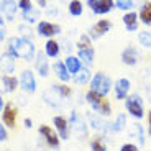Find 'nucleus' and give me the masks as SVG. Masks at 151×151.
I'll list each match as a JSON object with an SVG mask.
<instances>
[{
  "mask_svg": "<svg viewBox=\"0 0 151 151\" xmlns=\"http://www.w3.org/2000/svg\"><path fill=\"white\" fill-rule=\"evenodd\" d=\"M10 54H13L15 58H22L25 61H33L36 56V49L35 45L30 40H25L22 36H13L8 38V49Z\"/></svg>",
  "mask_w": 151,
  "mask_h": 151,
  "instance_id": "nucleus-1",
  "label": "nucleus"
},
{
  "mask_svg": "<svg viewBox=\"0 0 151 151\" xmlns=\"http://www.w3.org/2000/svg\"><path fill=\"white\" fill-rule=\"evenodd\" d=\"M86 102L92 107L97 115L100 117H110L112 115V104L109 102V99H105L104 95H99L92 91H87L86 94Z\"/></svg>",
  "mask_w": 151,
  "mask_h": 151,
  "instance_id": "nucleus-2",
  "label": "nucleus"
},
{
  "mask_svg": "<svg viewBox=\"0 0 151 151\" xmlns=\"http://www.w3.org/2000/svg\"><path fill=\"white\" fill-rule=\"evenodd\" d=\"M89 84H91V86H89L91 87L89 91L95 92V94H99V95H104V97H107V94L112 91V86H113L112 79L102 71L95 72V74L92 76V79Z\"/></svg>",
  "mask_w": 151,
  "mask_h": 151,
  "instance_id": "nucleus-3",
  "label": "nucleus"
},
{
  "mask_svg": "<svg viewBox=\"0 0 151 151\" xmlns=\"http://www.w3.org/2000/svg\"><path fill=\"white\" fill-rule=\"evenodd\" d=\"M125 109L136 120H141L145 117V104L140 94H130L125 99Z\"/></svg>",
  "mask_w": 151,
  "mask_h": 151,
  "instance_id": "nucleus-4",
  "label": "nucleus"
},
{
  "mask_svg": "<svg viewBox=\"0 0 151 151\" xmlns=\"http://www.w3.org/2000/svg\"><path fill=\"white\" fill-rule=\"evenodd\" d=\"M87 7L95 15H107L115 8V0H87Z\"/></svg>",
  "mask_w": 151,
  "mask_h": 151,
  "instance_id": "nucleus-5",
  "label": "nucleus"
},
{
  "mask_svg": "<svg viewBox=\"0 0 151 151\" xmlns=\"http://www.w3.org/2000/svg\"><path fill=\"white\" fill-rule=\"evenodd\" d=\"M69 125H71L72 133L79 135L81 138H84V136L87 135V125H86V120H84V118L81 117V115L76 112V110H72L71 115H69Z\"/></svg>",
  "mask_w": 151,
  "mask_h": 151,
  "instance_id": "nucleus-6",
  "label": "nucleus"
},
{
  "mask_svg": "<svg viewBox=\"0 0 151 151\" xmlns=\"http://www.w3.org/2000/svg\"><path fill=\"white\" fill-rule=\"evenodd\" d=\"M130 91H132V82L127 77H120L113 84V94L117 100H125L130 95Z\"/></svg>",
  "mask_w": 151,
  "mask_h": 151,
  "instance_id": "nucleus-7",
  "label": "nucleus"
},
{
  "mask_svg": "<svg viewBox=\"0 0 151 151\" xmlns=\"http://www.w3.org/2000/svg\"><path fill=\"white\" fill-rule=\"evenodd\" d=\"M112 30V22H110V20H99L97 23H95L94 27L91 28V30H89V36H91V40L92 41H94V40H99V38H102L104 35L105 33H109V31Z\"/></svg>",
  "mask_w": 151,
  "mask_h": 151,
  "instance_id": "nucleus-8",
  "label": "nucleus"
},
{
  "mask_svg": "<svg viewBox=\"0 0 151 151\" xmlns=\"http://www.w3.org/2000/svg\"><path fill=\"white\" fill-rule=\"evenodd\" d=\"M40 135L45 138L46 145H48L49 148H53V150H58V148H59V135H58L51 127L41 125V127H40Z\"/></svg>",
  "mask_w": 151,
  "mask_h": 151,
  "instance_id": "nucleus-9",
  "label": "nucleus"
},
{
  "mask_svg": "<svg viewBox=\"0 0 151 151\" xmlns=\"http://www.w3.org/2000/svg\"><path fill=\"white\" fill-rule=\"evenodd\" d=\"M53 123H54V128H56L61 140H69V136H71V125H69V122L64 117L56 115L53 118Z\"/></svg>",
  "mask_w": 151,
  "mask_h": 151,
  "instance_id": "nucleus-10",
  "label": "nucleus"
},
{
  "mask_svg": "<svg viewBox=\"0 0 151 151\" xmlns=\"http://www.w3.org/2000/svg\"><path fill=\"white\" fill-rule=\"evenodd\" d=\"M61 33V27L51 22H40L38 23V35L45 38H53Z\"/></svg>",
  "mask_w": 151,
  "mask_h": 151,
  "instance_id": "nucleus-11",
  "label": "nucleus"
},
{
  "mask_svg": "<svg viewBox=\"0 0 151 151\" xmlns=\"http://www.w3.org/2000/svg\"><path fill=\"white\" fill-rule=\"evenodd\" d=\"M20 84H22V89L28 94H33L36 91V79H35L33 71H23L20 76Z\"/></svg>",
  "mask_w": 151,
  "mask_h": 151,
  "instance_id": "nucleus-12",
  "label": "nucleus"
},
{
  "mask_svg": "<svg viewBox=\"0 0 151 151\" xmlns=\"http://www.w3.org/2000/svg\"><path fill=\"white\" fill-rule=\"evenodd\" d=\"M127 122H128L127 120V115H125V113H118L112 123L107 122L105 132L104 133H120V132H123V130L127 128Z\"/></svg>",
  "mask_w": 151,
  "mask_h": 151,
  "instance_id": "nucleus-13",
  "label": "nucleus"
},
{
  "mask_svg": "<svg viewBox=\"0 0 151 151\" xmlns=\"http://www.w3.org/2000/svg\"><path fill=\"white\" fill-rule=\"evenodd\" d=\"M18 10V4H15V0H4L0 2V15L4 17L5 20L12 22L15 18V13Z\"/></svg>",
  "mask_w": 151,
  "mask_h": 151,
  "instance_id": "nucleus-14",
  "label": "nucleus"
},
{
  "mask_svg": "<svg viewBox=\"0 0 151 151\" xmlns=\"http://www.w3.org/2000/svg\"><path fill=\"white\" fill-rule=\"evenodd\" d=\"M0 71L7 76H12V72L15 71V56L8 51L0 56Z\"/></svg>",
  "mask_w": 151,
  "mask_h": 151,
  "instance_id": "nucleus-15",
  "label": "nucleus"
},
{
  "mask_svg": "<svg viewBox=\"0 0 151 151\" xmlns=\"http://www.w3.org/2000/svg\"><path fill=\"white\" fill-rule=\"evenodd\" d=\"M138 58H140V53H138V49L135 46H127L122 51V61L127 66H135L138 63Z\"/></svg>",
  "mask_w": 151,
  "mask_h": 151,
  "instance_id": "nucleus-16",
  "label": "nucleus"
},
{
  "mask_svg": "<svg viewBox=\"0 0 151 151\" xmlns=\"http://www.w3.org/2000/svg\"><path fill=\"white\" fill-rule=\"evenodd\" d=\"M17 86H18V79H17V77H13V76L4 74L2 77H0V91L5 92V94L13 92L17 89Z\"/></svg>",
  "mask_w": 151,
  "mask_h": 151,
  "instance_id": "nucleus-17",
  "label": "nucleus"
},
{
  "mask_svg": "<svg viewBox=\"0 0 151 151\" xmlns=\"http://www.w3.org/2000/svg\"><path fill=\"white\" fill-rule=\"evenodd\" d=\"M35 68L36 71L40 72L41 77H46L49 74V64H48V59H46V53H38L36 54V59H35Z\"/></svg>",
  "mask_w": 151,
  "mask_h": 151,
  "instance_id": "nucleus-18",
  "label": "nucleus"
},
{
  "mask_svg": "<svg viewBox=\"0 0 151 151\" xmlns=\"http://www.w3.org/2000/svg\"><path fill=\"white\" fill-rule=\"evenodd\" d=\"M15 118H17V109L12 104H7V107H4V112H2V120L7 125L8 128H13L15 127Z\"/></svg>",
  "mask_w": 151,
  "mask_h": 151,
  "instance_id": "nucleus-19",
  "label": "nucleus"
},
{
  "mask_svg": "<svg viewBox=\"0 0 151 151\" xmlns=\"http://www.w3.org/2000/svg\"><path fill=\"white\" fill-rule=\"evenodd\" d=\"M123 25L128 31H136L138 30V23H140V18H138V13L136 12H127L123 15Z\"/></svg>",
  "mask_w": 151,
  "mask_h": 151,
  "instance_id": "nucleus-20",
  "label": "nucleus"
},
{
  "mask_svg": "<svg viewBox=\"0 0 151 151\" xmlns=\"http://www.w3.org/2000/svg\"><path fill=\"white\" fill-rule=\"evenodd\" d=\"M64 64H66V69L69 71L71 76H76L81 69H82V63H81V59L77 56H72V54H69V56L64 59Z\"/></svg>",
  "mask_w": 151,
  "mask_h": 151,
  "instance_id": "nucleus-21",
  "label": "nucleus"
},
{
  "mask_svg": "<svg viewBox=\"0 0 151 151\" xmlns=\"http://www.w3.org/2000/svg\"><path fill=\"white\" fill-rule=\"evenodd\" d=\"M53 69H54V74H56V77L59 81H63V82H69V81H71L72 76L69 74V71L66 69L64 61H56L54 66H53Z\"/></svg>",
  "mask_w": 151,
  "mask_h": 151,
  "instance_id": "nucleus-22",
  "label": "nucleus"
},
{
  "mask_svg": "<svg viewBox=\"0 0 151 151\" xmlns=\"http://www.w3.org/2000/svg\"><path fill=\"white\" fill-rule=\"evenodd\" d=\"M77 58L81 59V63H84V64L89 68V66H92V63H94L95 59V51L94 48H84V49H79V54H77Z\"/></svg>",
  "mask_w": 151,
  "mask_h": 151,
  "instance_id": "nucleus-23",
  "label": "nucleus"
},
{
  "mask_svg": "<svg viewBox=\"0 0 151 151\" xmlns=\"http://www.w3.org/2000/svg\"><path fill=\"white\" fill-rule=\"evenodd\" d=\"M138 18L143 25L151 27V2H145L140 8V13H138Z\"/></svg>",
  "mask_w": 151,
  "mask_h": 151,
  "instance_id": "nucleus-24",
  "label": "nucleus"
},
{
  "mask_svg": "<svg viewBox=\"0 0 151 151\" xmlns=\"http://www.w3.org/2000/svg\"><path fill=\"white\" fill-rule=\"evenodd\" d=\"M72 79L77 84H87V82H91V79H92V72L87 66H82V69H81L77 74L72 76Z\"/></svg>",
  "mask_w": 151,
  "mask_h": 151,
  "instance_id": "nucleus-25",
  "label": "nucleus"
},
{
  "mask_svg": "<svg viewBox=\"0 0 151 151\" xmlns=\"http://www.w3.org/2000/svg\"><path fill=\"white\" fill-rule=\"evenodd\" d=\"M45 53H46V56H49V58H58L61 53L59 43H58L56 40H53V38L48 40V41H46V46H45Z\"/></svg>",
  "mask_w": 151,
  "mask_h": 151,
  "instance_id": "nucleus-26",
  "label": "nucleus"
},
{
  "mask_svg": "<svg viewBox=\"0 0 151 151\" xmlns=\"http://www.w3.org/2000/svg\"><path fill=\"white\" fill-rule=\"evenodd\" d=\"M61 95L54 91V87H51L48 92H45V102H48L51 107H59L61 105Z\"/></svg>",
  "mask_w": 151,
  "mask_h": 151,
  "instance_id": "nucleus-27",
  "label": "nucleus"
},
{
  "mask_svg": "<svg viewBox=\"0 0 151 151\" xmlns=\"http://www.w3.org/2000/svg\"><path fill=\"white\" fill-rule=\"evenodd\" d=\"M102 118L104 117H100L97 113H91V115H89V123H91V127L94 130H97V132H105L107 122H104Z\"/></svg>",
  "mask_w": 151,
  "mask_h": 151,
  "instance_id": "nucleus-28",
  "label": "nucleus"
},
{
  "mask_svg": "<svg viewBox=\"0 0 151 151\" xmlns=\"http://www.w3.org/2000/svg\"><path fill=\"white\" fill-rule=\"evenodd\" d=\"M91 150L92 151H107V141L104 135H97L91 140Z\"/></svg>",
  "mask_w": 151,
  "mask_h": 151,
  "instance_id": "nucleus-29",
  "label": "nucleus"
},
{
  "mask_svg": "<svg viewBox=\"0 0 151 151\" xmlns=\"http://www.w3.org/2000/svg\"><path fill=\"white\" fill-rule=\"evenodd\" d=\"M68 10H69V13H71L72 17H81L82 15V10H84L82 2H81V0H71Z\"/></svg>",
  "mask_w": 151,
  "mask_h": 151,
  "instance_id": "nucleus-30",
  "label": "nucleus"
},
{
  "mask_svg": "<svg viewBox=\"0 0 151 151\" xmlns=\"http://www.w3.org/2000/svg\"><path fill=\"white\" fill-rule=\"evenodd\" d=\"M115 7L122 12H132L135 7V0H115Z\"/></svg>",
  "mask_w": 151,
  "mask_h": 151,
  "instance_id": "nucleus-31",
  "label": "nucleus"
},
{
  "mask_svg": "<svg viewBox=\"0 0 151 151\" xmlns=\"http://www.w3.org/2000/svg\"><path fill=\"white\" fill-rule=\"evenodd\" d=\"M23 20L27 23H35L40 20V10H36V8H30V10L23 12Z\"/></svg>",
  "mask_w": 151,
  "mask_h": 151,
  "instance_id": "nucleus-32",
  "label": "nucleus"
},
{
  "mask_svg": "<svg viewBox=\"0 0 151 151\" xmlns=\"http://www.w3.org/2000/svg\"><path fill=\"white\" fill-rule=\"evenodd\" d=\"M133 133H135V138L138 140V146H143L145 145V130L140 123H136L133 127Z\"/></svg>",
  "mask_w": 151,
  "mask_h": 151,
  "instance_id": "nucleus-33",
  "label": "nucleus"
},
{
  "mask_svg": "<svg viewBox=\"0 0 151 151\" xmlns=\"http://www.w3.org/2000/svg\"><path fill=\"white\" fill-rule=\"evenodd\" d=\"M138 41L143 48H151V33L150 31H140L138 33Z\"/></svg>",
  "mask_w": 151,
  "mask_h": 151,
  "instance_id": "nucleus-34",
  "label": "nucleus"
},
{
  "mask_svg": "<svg viewBox=\"0 0 151 151\" xmlns=\"http://www.w3.org/2000/svg\"><path fill=\"white\" fill-rule=\"evenodd\" d=\"M76 46L79 49H84V48H91L92 46V40L89 35H81L79 40H77V43H76Z\"/></svg>",
  "mask_w": 151,
  "mask_h": 151,
  "instance_id": "nucleus-35",
  "label": "nucleus"
},
{
  "mask_svg": "<svg viewBox=\"0 0 151 151\" xmlns=\"http://www.w3.org/2000/svg\"><path fill=\"white\" fill-rule=\"evenodd\" d=\"M53 87H54V91H56L63 99H68V97L72 95V89L69 86H53Z\"/></svg>",
  "mask_w": 151,
  "mask_h": 151,
  "instance_id": "nucleus-36",
  "label": "nucleus"
},
{
  "mask_svg": "<svg viewBox=\"0 0 151 151\" xmlns=\"http://www.w3.org/2000/svg\"><path fill=\"white\" fill-rule=\"evenodd\" d=\"M18 31L22 33V38H25V40H30L31 35H33V31H31L30 28L27 27V25H20V27H18Z\"/></svg>",
  "mask_w": 151,
  "mask_h": 151,
  "instance_id": "nucleus-37",
  "label": "nucleus"
},
{
  "mask_svg": "<svg viewBox=\"0 0 151 151\" xmlns=\"http://www.w3.org/2000/svg\"><path fill=\"white\" fill-rule=\"evenodd\" d=\"M18 8L22 12H27V10H30V8H33L31 0H18Z\"/></svg>",
  "mask_w": 151,
  "mask_h": 151,
  "instance_id": "nucleus-38",
  "label": "nucleus"
},
{
  "mask_svg": "<svg viewBox=\"0 0 151 151\" xmlns=\"http://www.w3.org/2000/svg\"><path fill=\"white\" fill-rule=\"evenodd\" d=\"M120 151H138V145H135V143H123L120 146Z\"/></svg>",
  "mask_w": 151,
  "mask_h": 151,
  "instance_id": "nucleus-39",
  "label": "nucleus"
},
{
  "mask_svg": "<svg viewBox=\"0 0 151 151\" xmlns=\"http://www.w3.org/2000/svg\"><path fill=\"white\" fill-rule=\"evenodd\" d=\"M8 138V135H7V128H5L4 125L0 123V141H5Z\"/></svg>",
  "mask_w": 151,
  "mask_h": 151,
  "instance_id": "nucleus-40",
  "label": "nucleus"
},
{
  "mask_svg": "<svg viewBox=\"0 0 151 151\" xmlns=\"http://www.w3.org/2000/svg\"><path fill=\"white\" fill-rule=\"evenodd\" d=\"M5 38V23H0V41Z\"/></svg>",
  "mask_w": 151,
  "mask_h": 151,
  "instance_id": "nucleus-41",
  "label": "nucleus"
},
{
  "mask_svg": "<svg viewBox=\"0 0 151 151\" xmlns=\"http://www.w3.org/2000/svg\"><path fill=\"white\" fill-rule=\"evenodd\" d=\"M148 133L151 135V110L148 112Z\"/></svg>",
  "mask_w": 151,
  "mask_h": 151,
  "instance_id": "nucleus-42",
  "label": "nucleus"
},
{
  "mask_svg": "<svg viewBox=\"0 0 151 151\" xmlns=\"http://www.w3.org/2000/svg\"><path fill=\"white\" fill-rule=\"evenodd\" d=\"M23 123H25V127H27V128H31V127H33V122H31L30 118H25V120H23Z\"/></svg>",
  "mask_w": 151,
  "mask_h": 151,
  "instance_id": "nucleus-43",
  "label": "nucleus"
},
{
  "mask_svg": "<svg viewBox=\"0 0 151 151\" xmlns=\"http://www.w3.org/2000/svg\"><path fill=\"white\" fill-rule=\"evenodd\" d=\"M38 5L41 8H46V0H38Z\"/></svg>",
  "mask_w": 151,
  "mask_h": 151,
  "instance_id": "nucleus-44",
  "label": "nucleus"
},
{
  "mask_svg": "<svg viewBox=\"0 0 151 151\" xmlns=\"http://www.w3.org/2000/svg\"><path fill=\"white\" fill-rule=\"evenodd\" d=\"M4 99H2V95H0V112H2V110H4Z\"/></svg>",
  "mask_w": 151,
  "mask_h": 151,
  "instance_id": "nucleus-45",
  "label": "nucleus"
},
{
  "mask_svg": "<svg viewBox=\"0 0 151 151\" xmlns=\"http://www.w3.org/2000/svg\"><path fill=\"white\" fill-rule=\"evenodd\" d=\"M0 23H4V17L0 15Z\"/></svg>",
  "mask_w": 151,
  "mask_h": 151,
  "instance_id": "nucleus-46",
  "label": "nucleus"
},
{
  "mask_svg": "<svg viewBox=\"0 0 151 151\" xmlns=\"http://www.w3.org/2000/svg\"><path fill=\"white\" fill-rule=\"evenodd\" d=\"M150 33H151V31H150Z\"/></svg>",
  "mask_w": 151,
  "mask_h": 151,
  "instance_id": "nucleus-47",
  "label": "nucleus"
}]
</instances>
